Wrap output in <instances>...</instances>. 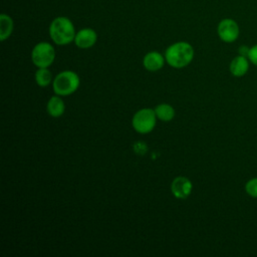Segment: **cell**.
I'll return each mask as SVG.
<instances>
[{"mask_svg": "<svg viewBox=\"0 0 257 257\" xmlns=\"http://www.w3.org/2000/svg\"><path fill=\"white\" fill-rule=\"evenodd\" d=\"M249 61L257 67V44H254L250 47L248 55H247Z\"/></svg>", "mask_w": 257, "mask_h": 257, "instance_id": "cell-16", "label": "cell"}, {"mask_svg": "<svg viewBox=\"0 0 257 257\" xmlns=\"http://www.w3.org/2000/svg\"><path fill=\"white\" fill-rule=\"evenodd\" d=\"M165 61V56H163L160 52L150 51L145 55L143 59V65L149 71H158L163 68Z\"/></svg>", "mask_w": 257, "mask_h": 257, "instance_id": "cell-10", "label": "cell"}, {"mask_svg": "<svg viewBox=\"0 0 257 257\" xmlns=\"http://www.w3.org/2000/svg\"><path fill=\"white\" fill-rule=\"evenodd\" d=\"M249 49L250 47L247 46V45H241L238 49V52L240 55H243V56H247L248 55V52H249Z\"/></svg>", "mask_w": 257, "mask_h": 257, "instance_id": "cell-17", "label": "cell"}, {"mask_svg": "<svg viewBox=\"0 0 257 257\" xmlns=\"http://www.w3.org/2000/svg\"><path fill=\"white\" fill-rule=\"evenodd\" d=\"M245 193L254 199H257V177H253L249 179L244 186Z\"/></svg>", "mask_w": 257, "mask_h": 257, "instance_id": "cell-15", "label": "cell"}, {"mask_svg": "<svg viewBox=\"0 0 257 257\" xmlns=\"http://www.w3.org/2000/svg\"><path fill=\"white\" fill-rule=\"evenodd\" d=\"M51 80H52V76L48 68H38L36 70L35 81L39 86L45 87L51 82Z\"/></svg>", "mask_w": 257, "mask_h": 257, "instance_id": "cell-14", "label": "cell"}, {"mask_svg": "<svg viewBox=\"0 0 257 257\" xmlns=\"http://www.w3.org/2000/svg\"><path fill=\"white\" fill-rule=\"evenodd\" d=\"M97 40V33L92 28H82L76 32L74 43L78 48L87 49L92 47Z\"/></svg>", "mask_w": 257, "mask_h": 257, "instance_id": "cell-8", "label": "cell"}, {"mask_svg": "<svg viewBox=\"0 0 257 257\" xmlns=\"http://www.w3.org/2000/svg\"><path fill=\"white\" fill-rule=\"evenodd\" d=\"M47 112L53 116V117H59L64 113L65 110V104L60 95H54L51 96L47 102L46 105Z\"/></svg>", "mask_w": 257, "mask_h": 257, "instance_id": "cell-11", "label": "cell"}, {"mask_svg": "<svg viewBox=\"0 0 257 257\" xmlns=\"http://www.w3.org/2000/svg\"><path fill=\"white\" fill-rule=\"evenodd\" d=\"M193 190L192 182L183 176L177 177L173 180L171 184V191L174 197L177 199H186L188 198Z\"/></svg>", "mask_w": 257, "mask_h": 257, "instance_id": "cell-7", "label": "cell"}, {"mask_svg": "<svg viewBox=\"0 0 257 257\" xmlns=\"http://www.w3.org/2000/svg\"><path fill=\"white\" fill-rule=\"evenodd\" d=\"M80 84L79 76L76 72L71 70H64L59 72L52 81V87L55 94L66 96L72 94L77 90Z\"/></svg>", "mask_w": 257, "mask_h": 257, "instance_id": "cell-3", "label": "cell"}, {"mask_svg": "<svg viewBox=\"0 0 257 257\" xmlns=\"http://www.w3.org/2000/svg\"><path fill=\"white\" fill-rule=\"evenodd\" d=\"M14 23L12 18L6 14L1 13L0 15V40L5 41L7 38L10 37L12 31H13Z\"/></svg>", "mask_w": 257, "mask_h": 257, "instance_id": "cell-12", "label": "cell"}, {"mask_svg": "<svg viewBox=\"0 0 257 257\" xmlns=\"http://www.w3.org/2000/svg\"><path fill=\"white\" fill-rule=\"evenodd\" d=\"M49 36L57 45H67L74 41L75 28L72 21L65 16L54 18L49 25Z\"/></svg>", "mask_w": 257, "mask_h": 257, "instance_id": "cell-2", "label": "cell"}, {"mask_svg": "<svg viewBox=\"0 0 257 257\" xmlns=\"http://www.w3.org/2000/svg\"><path fill=\"white\" fill-rule=\"evenodd\" d=\"M54 59L55 49L49 42H39L31 51V60L37 68H48Z\"/></svg>", "mask_w": 257, "mask_h": 257, "instance_id": "cell-4", "label": "cell"}, {"mask_svg": "<svg viewBox=\"0 0 257 257\" xmlns=\"http://www.w3.org/2000/svg\"><path fill=\"white\" fill-rule=\"evenodd\" d=\"M157 118L155 109L142 108L134 114L132 125L134 130L140 134H149L155 128Z\"/></svg>", "mask_w": 257, "mask_h": 257, "instance_id": "cell-5", "label": "cell"}, {"mask_svg": "<svg viewBox=\"0 0 257 257\" xmlns=\"http://www.w3.org/2000/svg\"><path fill=\"white\" fill-rule=\"evenodd\" d=\"M250 63L251 62L249 61L247 56L238 54L231 60L229 64L230 73L235 77H242L248 72L250 68Z\"/></svg>", "mask_w": 257, "mask_h": 257, "instance_id": "cell-9", "label": "cell"}, {"mask_svg": "<svg viewBox=\"0 0 257 257\" xmlns=\"http://www.w3.org/2000/svg\"><path fill=\"white\" fill-rule=\"evenodd\" d=\"M156 115L163 121H170L175 116V109L169 103H160L155 107Z\"/></svg>", "mask_w": 257, "mask_h": 257, "instance_id": "cell-13", "label": "cell"}, {"mask_svg": "<svg viewBox=\"0 0 257 257\" xmlns=\"http://www.w3.org/2000/svg\"><path fill=\"white\" fill-rule=\"evenodd\" d=\"M193 46L185 41H178L171 44L165 51V58L168 64L174 68H183L191 63L194 58Z\"/></svg>", "mask_w": 257, "mask_h": 257, "instance_id": "cell-1", "label": "cell"}, {"mask_svg": "<svg viewBox=\"0 0 257 257\" xmlns=\"http://www.w3.org/2000/svg\"><path fill=\"white\" fill-rule=\"evenodd\" d=\"M217 34L225 43L235 42L240 34L238 23L232 18H224L217 25Z\"/></svg>", "mask_w": 257, "mask_h": 257, "instance_id": "cell-6", "label": "cell"}]
</instances>
